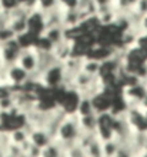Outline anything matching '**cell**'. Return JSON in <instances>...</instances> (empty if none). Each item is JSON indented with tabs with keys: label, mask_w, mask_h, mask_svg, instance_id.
<instances>
[{
	"label": "cell",
	"mask_w": 147,
	"mask_h": 157,
	"mask_svg": "<svg viewBox=\"0 0 147 157\" xmlns=\"http://www.w3.org/2000/svg\"><path fill=\"white\" fill-rule=\"evenodd\" d=\"M80 134H82V130H80L79 119L76 117V114H67L61 120L54 140L59 141L64 149H67V147L77 143Z\"/></svg>",
	"instance_id": "1"
},
{
	"label": "cell",
	"mask_w": 147,
	"mask_h": 157,
	"mask_svg": "<svg viewBox=\"0 0 147 157\" xmlns=\"http://www.w3.org/2000/svg\"><path fill=\"white\" fill-rule=\"evenodd\" d=\"M40 86L46 87V89H59L66 84V75L63 70V64L61 63H56L53 66H50L49 69H46L36 80Z\"/></svg>",
	"instance_id": "2"
},
{
	"label": "cell",
	"mask_w": 147,
	"mask_h": 157,
	"mask_svg": "<svg viewBox=\"0 0 147 157\" xmlns=\"http://www.w3.org/2000/svg\"><path fill=\"white\" fill-rule=\"evenodd\" d=\"M3 66V64H2ZM6 69V80H7V87L10 90H17L25 87L30 82L32 76L27 71L20 67L19 64H12V66H4Z\"/></svg>",
	"instance_id": "3"
},
{
	"label": "cell",
	"mask_w": 147,
	"mask_h": 157,
	"mask_svg": "<svg viewBox=\"0 0 147 157\" xmlns=\"http://www.w3.org/2000/svg\"><path fill=\"white\" fill-rule=\"evenodd\" d=\"M114 124H116V114L111 112L100 113L97 114V128L96 136L99 140L106 141L114 139Z\"/></svg>",
	"instance_id": "4"
},
{
	"label": "cell",
	"mask_w": 147,
	"mask_h": 157,
	"mask_svg": "<svg viewBox=\"0 0 147 157\" xmlns=\"http://www.w3.org/2000/svg\"><path fill=\"white\" fill-rule=\"evenodd\" d=\"M23 47H21L19 39L7 41L4 44H0V64L3 66H12L16 64Z\"/></svg>",
	"instance_id": "5"
},
{
	"label": "cell",
	"mask_w": 147,
	"mask_h": 157,
	"mask_svg": "<svg viewBox=\"0 0 147 157\" xmlns=\"http://www.w3.org/2000/svg\"><path fill=\"white\" fill-rule=\"evenodd\" d=\"M17 64L23 67L30 76L36 75L37 69H39V52L36 47H29V49L21 50Z\"/></svg>",
	"instance_id": "6"
},
{
	"label": "cell",
	"mask_w": 147,
	"mask_h": 157,
	"mask_svg": "<svg viewBox=\"0 0 147 157\" xmlns=\"http://www.w3.org/2000/svg\"><path fill=\"white\" fill-rule=\"evenodd\" d=\"M27 128H29V141L39 150H43L50 143L54 141V137L46 128L43 127H27Z\"/></svg>",
	"instance_id": "7"
},
{
	"label": "cell",
	"mask_w": 147,
	"mask_h": 157,
	"mask_svg": "<svg viewBox=\"0 0 147 157\" xmlns=\"http://www.w3.org/2000/svg\"><path fill=\"white\" fill-rule=\"evenodd\" d=\"M7 133H9V139H10V144L23 147L29 141V128L27 127H19Z\"/></svg>",
	"instance_id": "8"
},
{
	"label": "cell",
	"mask_w": 147,
	"mask_h": 157,
	"mask_svg": "<svg viewBox=\"0 0 147 157\" xmlns=\"http://www.w3.org/2000/svg\"><path fill=\"white\" fill-rule=\"evenodd\" d=\"M41 36H43L44 39H47L54 47L57 43H60V41H63L66 39V30H64V27H61V26L47 27V29L43 32Z\"/></svg>",
	"instance_id": "9"
},
{
	"label": "cell",
	"mask_w": 147,
	"mask_h": 157,
	"mask_svg": "<svg viewBox=\"0 0 147 157\" xmlns=\"http://www.w3.org/2000/svg\"><path fill=\"white\" fill-rule=\"evenodd\" d=\"M74 114L77 117H86V116H91V114H97L96 110H94L93 100L89 99V97H80Z\"/></svg>",
	"instance_id": "10"
},
{
	"label": "cell",
	"mask_w": 147,
	"mask_h": 157,
	"mask_svg": "<svg viewBox=\"0 0 147 157\" xmlns=\"http://www.w3.org/2000/svg\"><path fill=\"white\" fill-rule=\"evenodd\" d=\"M77 119H79V126H80L82 133L96 134V128H97V114H91V116H86V117H77Z\"/></svg>",
	"instance_id": "11"
},
{
	"label": "cell",
	"mask_w": 147,
	"mask_h": 157,
	"mask_svg": "<svg viewBox=\"0 0 147 157\" xmlns=\"http://www.w3.org/2000/svg\"><path fill=\"white\" fill-rule=\"evenodd\" d=\"M64 154H66V149L59 141L54 140L53 143H50L47 147L41 150L40 157H64Z\"/></svg>",
	"instance_id": "12"
},
{
	"label": "cell",
	"mask_w": 147,
	"mask_h": 157,
	"mask_svg": "<svg viewBox=\"0 0 147 157\" xmlns=\"http://www.w3.org/2000/svg\"><path fill=\"white\" fill-rule=\"evenodd\" d=\"M100 70H102V62H97V60H93V59L84 57L83 66H82L83 73H86V75H89V76H94V77H99Z\"/></svg>",
	"instance_id": "13"
},
{
	"label": "cell",
	"mask_w": 147,
	"mask_h": 157,
	"mask_svg": "<svg viewBox=\"0 0 147 157\" xmlns=\"http://www.w3.org/2000/svg\"><path fill=\"white\" fill-rule=\"evenodd\" d=\"M103 146V157H114L117 151L122 147V143L117 139H110V140L102 141Z\"/></svg>",
	"instance_id": "14"
},
{
	"label": "cell",
	"mask_w": 147,
	"mask_h": 157,
	"mask_svg": "<svg viewBox=\"0 0 147 157\" xmlns=\"http://www.w3.org/2000/svg\"><path fill=\"white\" fill-rule=\"evenodd\" d=\"M14 39H17V36L9 27V25H0V44H4V43L12 41Z\"/></svg>",
	"instance_id": "15"
},
{
	"label": "cell",
	"mask_w": 147,
	"mask_h": 157,
	"mask_svg": "<svg viewBox=\"0 0 147 157\" xmlns=\"http://www.w3.org/2000/svg\"><path fill=\"white\" fill-rule=\"evenodd\" d=\"M86 154H87V157H103L102 140L96 139V140L86 149Z\"/></svg>",
	"instance_id": "16"
},
{
	"label": "cell",
	"mask_w": 147,
	"mask_h": 157,
	"mask_svg": "<svg viewBox=\"0 0 147 157\" xmlns=\"http://www.w3.org/2000/svg\"><path fill=\"white\" fill-rule=\"evenodd\" d=\"M17 7H20L19 0H0V12L6 13V14H10Z\"/></svg>",
	"instance_id": "17"
},
{
	"label": "cell",
	"mask_w": 147,
	"mask_h": 157,
	"mask_svg": "<svg viewBox=\"0 0 147 157\" xmlns=\"http://www.w3.org/2000/svg\"><path fill=\"white\" fill-rule=\"evenodd\" d=\"M64 157H87V154H86V150L76 143V144L70 146V147L66 149Z\"/></svg>",
	"instance_id": "18"
},
{
	"label": "cell",
	"mask_w": 147,
	"mask_h": 157,
	"mask_svg": "<svg viewBox=\"0 0 147 157\" xmlns=\"http://www.w3.org/2000/svg\"><path fill=\"white\" fill-rule=\"evenodd\" d=\"M57 6L61 10H76L79 9V0H57Z\"/></svg>",
	"instance_id": "19"
},
{
	"label": "cell",
	"mask_w": 147,
	"mask_h": 157,
	"mask_svg": "<svg viewBox=\"0 0 147 157\" xmlns=\"http://www.w3.org/2000/svg\"><path fill=\"white\" fill-rule=\"evenodd\" d=\"M114 157H134V153H133V150L129 146H122Z\"/></svg>",
	"instance_id": "20"
},
{
	"label": "cell",
	"mask_w": 147,
	"mask_h": 157,
	"mask_svg": "<svg viewBox=\"0 0 147 157\" xmlns=\"http://www.w3.org/2000/svg\"><path fill=\"white\" fill-rule=\"evenodd\" d=\"M139 29L141 32V34H147V14L140 17L139 20Z\"/></svg>",
	"instance_id": "21"
},
{
	"label": "cell",
	"mask_w": 147,
	"mask_h": 157,
	"mask_svg": "<svg viewBox=\"0 0 147 157\" xmlns=\"http://www.w3.org/2000/svg\"><path fill=\"white\" fill-rule=\"evenodd\" d=\"M93 4L96 9H99V7H104V6L114 4V0H93Z\"/></svg>",
	"instance_id": "22"
},
{
	"label": "cell",
	"mask_w": 147,
	"mask_h": 157,
	"mask_svg": "<svg viewBox=\"0 0 147 157\" xmlns=\"http://www.w3.org/2000/svg\"><path fill=\"white\" fill-rule=\"evenodd\" d=\"M144 112V116H146V119H147V110H143Z\"/></svg>",
	"instance_id": "23"
},
{
	"label": "cell",
	"mask_w": 147,
	"mask_h": 157,
	"mask_svg": "<svg viewBox=\"0 0 147 157\" xmlns=\"http://www.w3.org/2000/svg\"><path fill=\"white\" fill-rule=\"evenodd\" d=\"M146 73H147V62H146Z\"/></svg>",
	"instance_id": "24"
}]
</instances>
